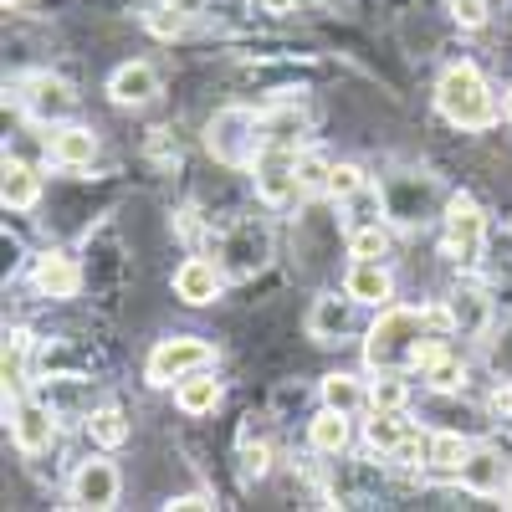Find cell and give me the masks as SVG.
<instances>
[{"mask_svg":"<svg viewBox=\"0 0 512 512\" xmlns=\"http://www.w3.org/2000/svg\"><path fill=\"white\" fill-rule=\"evenodd\" d=\"M502 113H507V123H512V88H507V98H502Z\"/></svg>","mask_w":512,"mask_h":512,"instance_id":"8d00e7d4","label":"cell"},{"mask_svg":"<svg viewBox=\"0 0 512 512\" xmlns=\"http://www.w3.org/2000/svg\"><path fill=\"white\" fill-rule=\"evenodd\" d=\"M31 282H36V292H41V297H57V303H67V297H77V292H82V272H77L72 256H62V251L36 256Z\"/></svg>","mask_w":512,"mask_h":512,"instance_id":"4fadbf2b","label":"cell"},{"mask_svg":"<svg viewBox=\"0 0 512 512\" xmlns=\"http://www.w3.org/2000/svg\"><path fill=\"white\" fill-rule=\"evenodd\" d=\"M344 292L354 297V303H364V308H384L390 292H395V277H390L384 262H354L349 277H344Z\"/></svg>","mask_w":512,"mask_h":512,"instance_id":"9a60e30c","label":"cell"},{"mask_svg":"<svg viewBox=\"0 0 512 512\" xmlns=\"http://www.w3.org/2000/svg\"><path fill=\"white\" fill-rule=\"evenodd\" d=\"M390 461L400 466V472H420L425 461H431V436H420V431H405L400 446L390 451Z\"/></svg>","mask_w":512,"mask_h":512,"instance_id":"4316f807","label":"cell"},{"mask_svg":"<svg viewBox=\"0 0 512 512\" xmlns=\"http://www.w3.org/2000/svg\"><path fill=\"white\" fill-rule=\"evenodd\" d=\"M349 420H354V415L323 405V410L313 415V425H308L313 451H323V456H344V451H349Z\"/></svg>","mask_w":512,"mask_h":512,"instance_id":"ac0fdd59","label":"cell"},{"mask_svg":"<svg viewBox=\"0 0 512 512\" xmlns=\"http://www.w3.org/2000/svg\"><path fill=\"white\" fill-rule=\"evenodd\" d=\"M466 456H472V441H466L461 431H436V436H431V461H425V466H431V472L456 477Z\"/></svg>","mask_w":512,"mask_h":512,"instance_id":"603a6c76","label":"cell"},{"mask_svg":"<svg viewBox=\"0 0 512 512\" xmlns=\"http://www.w3.org/2000/svg\"><path fill=\"white\" fill-rule=\"evenodd\" d=\"M425 384H431V390H441V395H451V390H461V379H466V369H461V359L456 354H441L431 369L420 374Z\"/></svg>","mask_w":512,"mask_h":512,"instance_id":"83f0119b","label":"cell"},{"mask_svg":"<svg viewBox=\"0 0 512 512\" xmlns=\"http://www.w3.org/2000/svg\"><path fill=\"white\" fill-rule=\"evenodd\" d=\"M149 26H154L159 36H180V31H185V16H180L175 0H169V6H159V11L149 16Z\"/></svg>","mask_w":512,"mask_h":512,"instance_id":"d6a6232c","label":"cell"},{"mask_svg":"<svg viewBox=\"0 0 512 512\" xmlns=\"http://www.w3.org/2000/svg\"><path fill=\"white\" fill-rule=\"evenodd\" d=\"M410 431V425L400 420V410H374L369 420H364V446L374 451V456H384L390 461V451L400 446V436Z\"/></svg>","mask_w":512,"mask_h":512,"instance_id":"44dd1931","label":"cell"},{"mask_svg":"<svg viewBox=\"0 0 512 512\" xmlns=\"http://www.w3.org/2000/svg\"><path fill=\"white\" fill-rule=\"evenodd\" d=\"M461 487L477 492V497H507L512 487V461L497 451V446H472V456L461 461Z\"/></svg>","mask_w":512,"mask_h":512,"instance_id":"ba28073f","label":"cell"},{"mask_svg":"<svg viewBox=\"0 0 512 512\" xmlns=\"http://www.w3.org/2000/svg\"><path fill=\"white\" fill-rule=\"evenodd\" d=\"M21 108H26V118H31V123H67V118H72V108H77V93L67 88L62 77L41 72V77H31V82H26Z\"/></svg>","mask_w":512,"mask_h":512,"instance_id":"9c48e42d","label":"cell"},{"mask_svg":"<svg viewBox=\"0 0 512 512\" xmlns=\"http://www.w3.org/2000/svg\"><path fill=\"white\" fill-rule=\"evenodd\" d=\"M492 410H497V415H512V390H497V395H492Z\"/></svg>","mask_w":512,"mask_h":512,"instance_id":"d590c367","label":"cell"},{"mask_svg":"<svg viewBox=\"0 0 512 512\" xmlns=\"http://www.w3.org/2000/svg\"><path fill=\"white\" fill-rule=\"evenodd\" d=\"M359 190H364V169H359V164H349V159H344V164H333V175H328V195H333V200H354Z\"/></svg>","mask_w":512,"mask_h":512,"instance_id":"f1b7e54d","label":"cell"},{"mask_svg":"<svg viewBox=\"0 0 512 512\" xmlns=\"http://www.w3.org/2000/svg\"><path fill=\"white\" fill-rule=\"evenodd\" d=\"M47 154H52L57 169H88V164L98 159V134H93V128L67 123V128H57V134H52Z\"/></svg>","mask_w":512,"mask_h":512,"instance_id":"2e32d148","label":"cell"},{"mask_svg":"<svg viewBox=\"0 0 512 512\" xmlns=\"http://www.w3.org/2000/svg\"><path fill=\"white\" fill-rule=\"evenodd\" d=\"M226 287V272L216 262H205V256H185V262L175 267V297L190 308H205V303H216Z\"/></svg>","mask_w":512,"mask_h":512,"instance_id":"8fae6325","label":"cell"},{"mask_svg":"<svg viewBox=\"0 0 512 512\" xmlns=\"http://www.w3.org/2000/svg\"><path fill=\"white\" fill-rule=\"evenodd\" d=\"M354 297H318L313 313H308V333L318 338V344H344V333L354 328Z\"/></svg>","mask_w":512,"mask_h":512,"instance_id":"5bb4252c","label":"cell"},{"mask_svg":"<svg viewBox=\"0 0 512 512\" xmlns=\"http://www.w3.org/2000/svg\"><path fill=\"white\" fill-rule=\"evenodd\" d=\"M267 472H272V446H267V441H256V446L241 441V477H246V482H262Z\"/></svg>","mask_w":512,"mask_h":512,"instance_id":"f546056e","label":"cell"},{"mask_svg":"<svg viewBox=\"0 0 512 512\" xmlns=\"http://www.w3.org/2000/svg\"><path fill=\"white\" fill-rule=\"evenodd\" d=\"M349 256H354V262H384V256H390V231H384L379 221L374 226H359L349 236Z\"/></svg>","mask_w":512,"mask_h":512,"instance_id":"d4e9b609","label":"cell"},{"mask_svg":"<svg viewBox=\"0 0 512 512\" xmlns=\"http://www.w3.org/2000/svg\"><path fill=\"white\" fill-rule=\"evenodd\" d=\"M210 364H216V349H210L205 338L175 333V338H164V344H154V349H149V359H144V379L164 390V384H180L185 374L210 369Z\"/></svg>","mask_w":512,"mask_h":512,"instance_id":"277c9868","label":"cell"},{"mask_svg":"<svg viewBox=\"0 0 512 512\" xmlns=\"http://www.w3.org/2000/svg\"><path fill=\"white\" fill-rule=\"evenodd\" d=\"M262 128H267V118H256L251 108H221L216 118H210V128H205V149L216 154L221 164L251 169L256 154H262L267 139H272V134H262Z\"/></svg>","mask_w":512,"mask_h":512,"instance_id":"3957f363","label":"cell"},{"mask_svg":"<svg viewBox=\"0 0 512 512\" xmlns=\"http://www.w3.org/2000/svg\"><path fill=\"white\" fill-rule=\"evenodd\" d=\"M118 487H123V477H118V466L113 461H103V456H93V461H82L77 472H72V502L77 507H113L118 502Z\"/></svg>","mask_w":512,"mask_h":512,"instance_id":"30bf717a","label":"cell"},{"mask_svg":"<svg viewBox=\"0 0 512 512\" xmlns=\"http://www.w3.org/2000/svg\"><path fill=\"white\" fill-rule=\"evenodd\" d=\"M88 436H93V446L118 451V446L128 441V415H123L118 405H93V410H88Z\"/></svg>","mask_w":512,"mask_h":512,"instance_id":"7402d4cb","label":"cell"},{"mask_svg":"<svg viewBox=\"0 0 512 512\" xmlns=\"http://www.w3.org/2000/svg\"><path fill=\"white\" fill-rule=\"evenodd\" d=\"M221 379L210 374V369H195V374H185L180 384H175V405L185 410V415H216V405H221Z\"/></svg>","mask_w":512,"mask_h":512,"instance_id":"e0dca14e","label":"cell"},{"mask_svg":"<svg viewBox=\"0 0 512 512\" xmlns=\"http://www.w3.org/2000/svg\"><path fill=\"white\" fill-rule=\"evenodd\" d=\"M436 108L451 128H461V134H482V128L497 123V98L487 88V77L472 67V62H456L441 72L436 82Z\"/></svg>","mask_w":512,"mask_h":512,"instance_id":"7a4b0ae2","label":"cell"},{"mask_svg":"<svg viewBox=\"0 0 512 512\" xmlns=\"http://www.w3.org/2000/svg\"><path fill=\"white\" fill-rule=\"evenodd\" d=\"M262 11H272V16H287V11H297V0H256Z\"/></svg>","mask_w":512,"mask_h":512,"instance_id":"e575fe53","label":"cell"},{"mask_svg":"<svg viewBox=\"0 0 512 512\" xmlns=\"http://www.w3.org/2000/svg\"><path fill=\"white\" fill-rule=\"evenodd\" d=\"M318 395H323V405H333V410L359 415V410L369 405V384H364V379H354V374H323Z\"/></svg>","mask_w":512,"mask_h":512,"instance_id":"d6986e66","label":"cell"},{"mask_svg":"<svg viewBox=\"0 0 512 512\" xmlns=\"http://www.w3.org/2000/svg\"><path fill=\"white\" fill-rule=\"evenodd\" d=\"M482 241H487V216L472 195H451L446 200V256L451 262H466L472 267L482 256Z\"/></svg>","mask_w":512,"mask_h":512,"instance_id":"8992f818","label":"cell"},{"mask_svg":"<svg viewBox=\"0 0 512 512\" xmlns=\"http://www.w3.org/2000/svg\"><path fill=\"white\" fill-rule=\"evenodd\" d=\"M502 502H507V507H512V487H507V497H502Z\"/></svg>","mask_w":512,"mask_h":512,"instance_id":"74e56055","label":"cell"},{"mask_svg":"<svg viewBox=\"0 0 512 512\" xmlns=\"http://www.w3.org/2000/svg\"><path fill=\"white\" fill-rule=\"evenodd\" d=\"M251 180L267 205H287L292 195H303V185H297V149H287L282 139H267V149L251 164Z\"/></svg>","mask_w":512,"mask_h":512,"instance_id":"5b68a950","label":"cell"},{"mask_svg":"<svg viewBox=\"0 0 512 512\" xmlns=\"http://www.w3.org/2000/svg\"><path fill=\"white\" fill-rule=\"evenodd\" d=\"M26 349H31V333H26V328H11V333H6V379H21Z\"/></svg>","mask_w":512,"mask_h":512,"instance_id":"4dcf8cb0","label":"cell"},{"mask_svg":"<svg viewBox=\"0 0 512 512\" xmlns=\"http://www.w3.org/2000/svg\"><path fill=\"white\" fill-rule=\"evenodd\" d=\"M451 21H456L461 31L487 26V0H451Z\"/></svg>","mask_w":512,"mask_h":512,"instance_id":"1f68e13d","label":"cell"},{"mask_svg":"<svg viewBox=\"0 0 512 512\" xmlns=\"http://www.w3.org/2000/svg\"><path fill=\"white\" fill-rule=\"evenodd\" d=\"M456 328L451 308H384L379 323L364 338V364L379 369H415V354L425 338H446Z\"/></svg>","mask_w":512,"mask_h":512,"instance_id":"6da1fadb","label":"cell"},{"mask_svg":"<svg viewBox=\"0 0 512 512\" xmlns=\"http://www.w3.org/2000/svg\"><path fill=\"white\" fill-rule=\"evenodd\" d=\"M328 175H333V159L323 149H303V154H297V185H303V190H328Z\"/></svg>","mask_w":512,"mask_h":512,"instance_id":"484cf974","label":"cell"},{"mask_svg":"<svg viewBox=\"0 0 512 512\" xmlns=\"http://www.w3.org/2000/svg\"><path fill=\"white\" fill-rule=\"evenodd\" d=\"M164 507H169V512H190V507H216V502H210L205 492H185V497H169Z\"/></svg>","mask_w":512,"mask_h":512,"instance_id":"836d02e7","label":"cell"},{"mask_svg":"<svg viewBox=\"0 0 512 512\" xmlns=\"http://www.w3.org/2000/svg\"><path fill=\"white\" fill-rule=\"evenodd\" d=\"M41 195V175L31 164L21 159H6V185H0V200H6V210H31Z\"/></svg>","mask_w":512,"mask_h":512,"instance_id":"ffe728a7","label":"cell"},{"mask_svg":"<svg viewBox=\"0 0 512 512\" xmlns=\"http://www.w3.org/2000/svg\"><path fill=\"white\" fill-rule=\"evenodd\" d=\"M108 98L118 108H144L159 98V72L149 62H123L113 77H108Z\"/></svg>","mask_w":512,"mask_h":512,"instance_id":"7c38bea8","label":"cell"},{"mask_svg":"<svg viewBox=\"0 0 512 512\" xmlns=\"http://www.w3.org/2000/svg\"><path fill=\"white\" fill-rule=\"evenodd\" d=\"M6 420H11V441H16L26 456L52 451V441H57V410H52V405L16 400L11 384H6Z\"/></svg>","mask_w":512,"mask_h":512,"instance_id":"52a82bcc","label":"cell"},{"mask_svg":"<svg viewBox=\"0 0 512 512\" xmlns=\"http://www.w3.org/2000/svg\"><path fill=\"white\" fill-rule=\"evenodd\" d=\"M410 390H405V379L400 369H379V379L369 384V410H405Z\"/></svg>","mask_w":512,"mask_h":512,"instance_id":"cb8c5ba5","label":"cell"}]
</instances>
